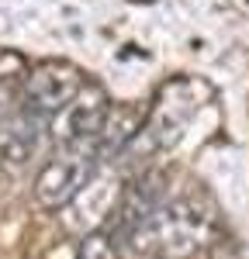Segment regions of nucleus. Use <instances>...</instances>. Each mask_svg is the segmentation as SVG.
Wrapping results in <instances>:
<instances>
[{
  "mask_svg": "<svg viewBox=\"0 0 249 259\" xmlns=\"http://www.w3.org/2000/svg\"><path fill=\"white\" fill-rule=\"evenodd\" d=\"M101 162V152L94 142L76 145V149H62V156L49 162L35 180V197L42 207H62L83 190V183L94 177Z\"/></svg>",
  "mask_w": 249,
  "mask_h": 259,
  "instance_id": "obj_2",
  "label": "nucleus"
},
{
  "mask_svg": "<svg viewBox=\"0 0 249 259\" xmlns=\"http://www.w3.org/2000/svg\"><path fill=\"white\" fill-rule=\"evenodd\" d=\"M83 73L69 62H45L42 69H35V76H28L24 83V111L35 118H56L69 100L80 94Z\"/></svg>",
  "mask_w": 249,
  "mask_h": 259,
  "instance_id": "obj_3",
  "label": "nucleus"
},
{
  "mask_svg": "<svg viewBox=\"0 0 249 259\" xmlns=\"http://www.w3.org/2000/svg\"><path fill=\"white\" fill-rule=\"evenodd\" d=\"M107 111H111V104L104 97V90L94 87V83H87L80 94L52 118V139H56V145L59 149H76V145L94 142L104 118H107Z\"/></svg>",
  "mask_w": 249,
  "mask_h": 259,
  "instance_id": "obj_4",
  "label": "nucleus"
},
{
  "mask_svg": "<svg viewBox=\"0 0 249 259\" xmlns=\"http://www.w3.org/2000/svg\"><path fill=\"white\" fill-rule=\"evenodd\" d=\"M211 235V214L190 200L152 204L124 235L128 249L139 259H187Z\"/></svg>",
  "mask_w": 249,
  "mask_h": 259,
  "instance_id": "obj_1",
  "label": "nucleus"
}]
</instances>
